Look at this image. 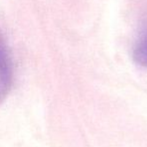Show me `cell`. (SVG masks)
Segmentation results:
<instances>
[{
  "mask_svg": "<svg viewBox=\"0 0 147 147\" xmlns=\"http://www.w3.org/2000/svg\"><path fill=\"white\" fill-rule=\"evenodd\" d=\"M13 79V66L3 35L0 31V100L8 93Z\"/></svg>",
  "mask_w": 147,
  "mask_h": 147,
  "instance_id": "6da1fadb",
  "label": "cell"
},
{
  "mask_svg": "<svg viewBox=\"0 0 147 147\" xmlns=\"http://www.w3.org/2000/svg\"><path fill=\"white\" fill-rule=\"evenodd\" d=\"M133 57L136 63L147 67V29L142 33L136 43Z\"/></svg>",
  "mask_w": 147,
  "mask_h": 147,
  "instance_id": "7a4b0ae2",
  "label": "cell"
}]
</instances>
